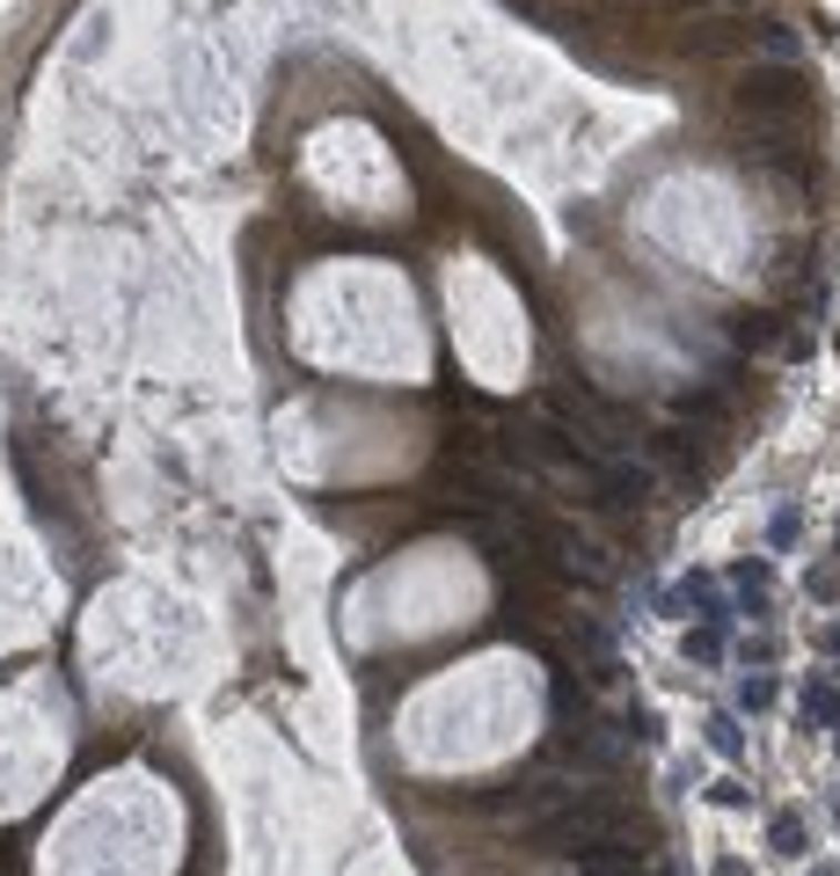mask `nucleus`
<instances>
[{
  "label": "nucleus",
  "instance_id": "obj_1",
  "mask_svg": "<svg viewBox=\"0 0 840 876\" xmlns=\"http://www.w3.org/2000/svg\"><path fill=\"white\" fill-rule=\"evenodd\" d=\"M738 110L760 124H797L811 110V81L797 67H746V81H738Z\"/></svg>",
  "mask_w": 840,
  "mask_h": 876
},
{
  "label": "nucleus",
  "instance_id": "obj_2",
  "mask_svg": "<svg viewBox=\"0 0 840 876\" xmlns=\"http://www.w3.org/2000/svg\"><path fill=\"white\" fill-rule=\"evenodd\" d=\"M593 490L607 497V505H621V511H644V505H650V475H644V468H599Z\"/></svg>",
  "mask_w": 840,
  "mask_h": 876
},
{
  "label": "nucleus",
  "instance_id": "obj_3",
  "mask_svg": "<svg viewBox=\"0 0 840 876\" xmlns=\"http://www.w3.org/2000/svg\"><path fill=\"white\" fill-rule=\"evenodd\" d=\"M680 44H687V52H701V59H717V52H738V44H753V30H746V22H731V16H717V22H695Z\"/></svg>",
  "mask_w": 840,
  "mask_h": 876
},
{
  "label": "nucleus",
  "instance_id": "obj_4",
  "mask_svg": "<svg viewBox=\"0 0 840 876\" xmlns=\"http://www.w3.org/2000/svg\"><path fill=\"white\" fill-rule=\"evenodd\" d=\"M658 460L680 475H709V446H701V431H666L658 438Z\"/></svg>",
  "mask_w": 840,
  "mask_h": 876
},
{
  "label": "nucleus",
  "instance_id": "obj_5",
  "mask_svg": "<svg viewBox=\"0 0 840 876\" xmlns=\"http://www.w3.org/2000/svg\"><path fill=\"white\" fill-rule=\"evenodd\" d=\"M775 847H782V855H804V825H797V818H775Z\"/></svg>",
  "mask_w": 840,
  "mask_h": 876
}]
</instances>
